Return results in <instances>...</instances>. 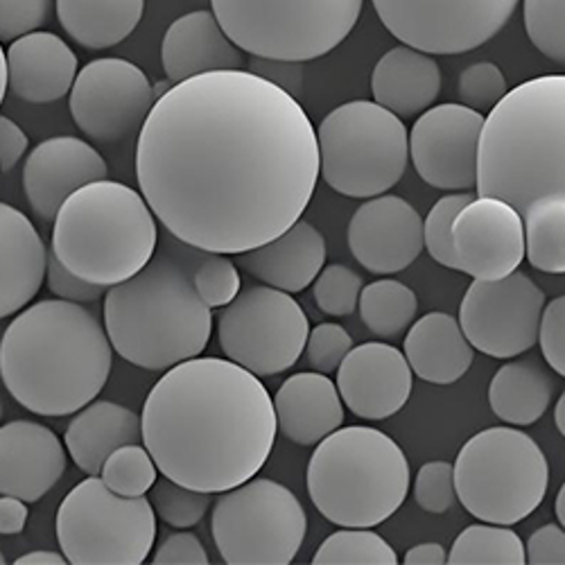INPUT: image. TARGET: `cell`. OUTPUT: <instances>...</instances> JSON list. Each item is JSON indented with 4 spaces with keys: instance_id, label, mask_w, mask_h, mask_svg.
I'll return each instance as SVG.
<instances>
[{
    "instance_id": "cell-34",
    "label": "cell",
    "mask_w": 565,
    "mask_h": 565,
    "mask_svg": "<svg viewBox=\"0 0 565 565\" xmlns=\"http://www.w3.org/2000/svg\"><path fill=\"white\" fill-rule=\"evenodd\" d=\"M523 220L530 265L545 274H565V198L536 200Z\"/></svg>"
},
{
    "instance_id": "cell-42",
    "label": "cell",
    "mask_w": 565,
    "mask_h": 565,
    "mask_svg": "<svg viewBox=\"0 0 565 565\" xmlns=\"http://www.w3.org/2000/svg\"><path fill=\"white\" fill-rule=\"evenodd\" d=\"M193 280H195V288H198L200 297L213 310L226 308L235 297L243 292L241 271L228 258V254L206 252L204 258L195 267Z\"/></svg>"
},
{
    "instance_id": "cell-37",
    "label": "cell",
    "mask_w": 565,
    "mask_h": 565,
    "mask_svg": "<svg viewBox=\"0 0 565 565\" xmlns=\"http://www.w3.org/2000/svg\"><path fill=\"white\" fill-rule=\"evenodd\" d=\"M100 478L105 484L125 498H143L159 480V466L146 444H129L111 452Z\"/></svg>"
},
{
    "instance_id": "cell-58",
    "label": "cell",
    "mask_w": 565,
    "mask_h": 565,
    "mask_svg": "<svg viewBox=\"0 0 565 565\" xmlns=\"http://www.w3.org/2000/svg\"><path fill=\"white\" fill-rule=\"evenodd\" d=\"M554 511H556L558 523L565 527V482H563V487H561V491H558V495H556V502H554Z\"/></svg>"
},
{
    "instance_id": "cell-33",
    "label": "cell",
    "mask_w": 565,
    "mask_h": 565,
    "mask_svg": "<svg viewBox=\"0 0 565 565\" xmlns=\"http://www.w3.org/2000/svg\"><path fill=\"white\" fill-rule=\"evenodd\" d=\"M418 299L412 288L394 278H381L364 286L360 295V317L373 335L396 340L414 323Z\"/></svg>"
},
{
    "instance_id": "cell-19",
    "label": "cell",
    "mask_w": 565,
    "mask_h": 565,
    "mask_svg": "<svg viewBox=\"0 0 565 565\" xmlns=\"http://www.w3.org/2000/svg\"><path fill=\"white\" fill-rule=\"evenodd\" d=\"M426 220L398 195L364 202L349 224V249L371 274L407 269L426 249Z\"/></svg>"
},
{
    "instance_id": "cell-50",
    "label": "cell",
    "mask_w": 565,
    "mask_h": 565,
    "mask_svg": "<svg viewBox=\"0 0 565 565\" xmlns=\"http://www.w3.org/2000/svg\"><path fill=\"white\" fill-rule=\"evenodd\" d=\"M527 563L532 565H565V527L543 525L527 541Z\"/></svg>"
},
{
    "instance_id": "cell-1",
    "label": "cell",
    "mask_w": 565,
    "mask_h": 565,
    "mask_svg": "<svg viewBox=\"0 0 565 565\" xmlns=\"http://www.w3.org/2000/svg\"><path fill=\"white\" fill-rule=\"evenodd\" d=\"M321 174L297 96L235 68L172 84L136 143V181L174 238L238 256L295 226Z\"/></svg>"
},
{
    "instance_id": "cell-44",
    "label": "cell",
    "mask_w": 565,
    "mask_h": 565,
    "mask_svg": "<svg viewBox=\"0 0 565 565\" xmlns=\"http://www.w3.org/2000/svg\"><path fill=\"white\" fill-rule=\"evenodd\" d=\"M414 500L428 513H446L459 500L455 484V463L450 461H428L423 463L416 482H414Z\"/></svg>"
},
{
    "instance_id": "cell-12",
    "label": "cell",
    "mask_w": 565,
    "mask_h": 565,
    "mask_svg": "<svg viewBox=\"0 0 565 565\" xmlns=\"http://www.w3.org/2000/svg\"><path fill=\"white\" fill-rule=\"evenodd\" d=\"M306 532L308 515L299 498L265 478L220 493L211 513L213 541L228 565H288Z\"/></svg>"
},
{
    "instance_id": "cell-4",
    "label": "cell",
    "mask_w": 565,
    "mask_h": 565,
    "mask_svg": "<svg viewBox=\"0 0 565 565\" xmlns=\"http://www.w3.org/2000/svg\"><path fill=\"white\" fill-rule=\"evenodd\" d=\"M204 254L166 231L146 269L107 290L105 326L122 360L168 371L204 353L213 333V308L193 280Z\"/></svg>"
},
{
    "instance_id": "cell-27",
    "label": "cell",
    "mask_w": 565,
    "mask_h": 565,
    "mask_svg": "<svg viewBox=\"0 0 565 565\" xmlns=\"http://www.w3.org/2000/svg\"><path fill=\"white\" fill-rule=\"evenodd\" d=\"M323 235L308 222L299 220L278 238L238 254V265L265 286L282 292H303L310 288L326 265Z\"/></svg>"
},
{
    "instance_id": "cell-20",
    "label": "cell",
    "mask_w": 565,
    "mask_h": 565,
    "mask_svg": "<svg viewBox=\"0 0 565 565\" xmlns=\"http://www.w3.org/2000/svg\"><path fill=\"white\" fill-rule=\"evenodd\" d=\"M109 179L103 154L75 136H55L39 143L23 166V191L43 222H55L64 202L82 185Z\"/></svg>"
},
{
    "instance_id": "cell-46",
    "label": "cell",
    "mask_w": 565,
    "mask_h": 565,
    "mask_svg": "<svg viewBox=\"0 0 565 565\" xmlns=\"http://www.w3.org/2000/svg\"><path fill=\"white\" fill-rule=\"evenodd\" d=\"M53 0H0V39L12 43L49 21Z\"/></svg>"
},
{
    "instance_id": "cell-26",
    "label": "cell",
    "mask_w": 565,
    "mask_h": 565,
    "mask_svg": "<svg viewBox=\"0 0 565 565\" xmlns=\"http://www.w3.org/2000/svg\"><path fill=\"white\" fill-rule=\"evenodd\" d=\"M326 373H295L274 396L278 433L297 446H317L342 428L344 405Z\"/></svg>"
},
{
    "instance_id": "cell-40",
    "label": "cell",
    "mask_w": 565,
    "mask_h": 565,
    "mask_svg": "<svg viewBox=\"0 0 565 565\" xmlns=\"http://www.w3.org/2000/svg\"><path fill=\"white\" fill-rule=\"evenodd\" d=\"M362 290L360 274L347 265H326L312 282L317 308L331 317H351L360 308Z\"/></svg>"
},
{
    "instance_id": "cell-57",
    "label": "cell",
    "mask_w": 565,
    "mask_h": 565,
    "mask_svg": "<svg viewBox=\"0 0 565 565\" xmlns=\"http://www.w3.org/2000/svg\"><path fill=\"white\" fill-rule=\"evenodd\" d=\"M554 423H556L558 433L565 437V390H563V394H561V398H558V403H556V409H554Z\"/></svg>"
},
{
    "instance_id": "cell-2",
    "label": "cell",
    "mask_w": 565,
    "mask_h": 565,
    "mask_svg": "<svg viewBox=\"0 0 565 565\" xmlns=\"http://www.w3.org/2000/svg\"><path fill=\"white\" fill-rule=\"evenodd\" d=\"M140 420L161 476L213 495L256 478L278 433L267 387L228 358H193L168 369Z\"/></svg>"
},
{
    "instance_id": "cell-31",
    "label": "cell",
    "mask_w": 565,
    "mask_h": 565,
    "mask_svg": "<svg viewBox=\"0 0 565 565\" xmlns=\"http://www.w3.org/2000/svg\"><path fill=\"white\" fill-rule=\"evenodd\" d=\"M64 32L88 51L122 43L143 19L146 0H55Z\"/></svg>"
},
{
    "instance_id": "cell-39",
    "label": "cell",
    "mask_w": 565,
    "mask_h": 565,
    "mask_svg": "<svg viewBox=\"0 0 565 565\" xmlns=\"http://www.w3.org/2000/svg\"><path fill=\"white\" fill-rule=\"evenodd\" d=\"M523 14L534 49L565 66V0H523Z\"/></svg>"
},
{
    "instance_id": "cell-45",
    "label": "cell",
    "mask_w": 565,
    "mask_h": 565,
    "mask_svg": "<svg viewBox=\"0 0 565 565\" xmlns=\"http://www.w3.org/2000/svg\"><path fill=\"white\" fill-rule=\"evenodd\" d=\"M353 351V338L340 323H319L310 331L306 344V360L319 373H338L347 355Z\"/></svg>"
},
{
    "instance_id": "cell-21",
    "label": "cell",
    "mask_w": 565,
    "mask_h": 565,
    "mask_svg": "<svg viewBox=\"0 0 565 565\" xmlns=\"http://www.w3.org/2000/svg\"><path fill=\"white\" fill-rule=\"evenodd\" d=\"M412 375L405 351L385 342H366L353 347L338 369V390L355 416L383 420L407 405Z\"/></svg>"
},
{
    "instance_id": "cell-9",
    "label": "cell",
    "mask_w": 565,
    "mask_h": 565,
    "mask_svg": "<svg viewBox=\"0 0 565 565\" xmlns=\"http://www.w3.org/2000/svg\"><path fill=\"white\" fill-rule=\"evenodd\" d=\"M319 166L335 193L371 200L394 188L409 161V131L401 116L371 100H353L317 127Z\"/></svg>"
},
{
    "instance_id": "cell-5",
    "label": "cell",
    "mask_w": 565,
    "mask_h": 565,
    "mask_svg": "<svg viewBox=\"0 0 565 565\" xmlns=\"http://www.w3.org/2000/svg\"><path fill=\"white\" fill-rule=\"evenodd\" d=\"M478 195L500 198L523 215L541 198H565V75L518 84L489 111Z\"/></svg>"
},
{
    "instance_id": "cell-15",
    "label": "cell",
    "mask_w": 565,
    "mask_h": 565,
    "mask_svg": "<svg viewBox=\"0 0 565 565\" xmlns=\"http://www.w3.org/2000/svg\"><path fill=\"white\" fill-rule=\"evenodd\" d=\"M545 295L525 271L498 280L476 278L459 306V323L476 351L509 360L534 349Z\"/></svg>"
},
{
    "instance_id": "cell-48",
    "label": "cell",
    "mask_w": 565,
    "mask_h": 565,
    "mask_svg": "<svg viewBox=\"0 0 565 565\" xmlns=\"http://www.w3.org/2000/svg\"><path fill=\"white\" fill-rule=\"evenodd\" d=\"M539 342L545 362L565 379V295L545 306Z\"/></svg>"
},
{
    "instance_id": "cell-51",
    "label": "cell",
    "mask_w": 565,
    "mask_h": 565,
    "mask_svg": "<svg viewBox=\"0 0 565 565\" xmlns=\"http://www.w3.org/2000/svg\"><path fill=\"white\" fill-rule=\"evenodd\" d=\"M252 71L267 77L269 82L278 84L280 88L290 90L292 96L301 90L303 84V73H301V62H282V60H265V57H254Z\"/></svg>"
},
{
    "instance_id": "cell-6",
    "label": "cell",
    "mask_w": 565,
    "mask_h": 565,
    "mask_svg": "<svg viewBox=\"0 0 565 565\" xmlns=\"http://www.w3.org/2000/svg\"><path fill=\"white\" fill-rule=\"evenodd\" d=\"M159 217L134 188L100 179L73 193L53 222V249L79 278L114 288L159 249Z\"/></svg>"
},
{
    "instance_id": "cell-24",
    "label": "cell",
    "mask_w": 565,
    "mask_h": 565,
    "mask_svg": "<svg viewBox=\"0 0 565 565\" xmlns=\"http://www.w3.org/2000/svg\"><path fill=\"white\" fill-rule=\"evenodd\" d=\"M161 64L172 84L213 71L245 66V51L226 34L213 10L177 19L161 43Z\"/></svg>"
},
{
    "instance_id": "cell-35",
    "label": "cell",
    "mask_w": 565,
    "mask_h": 565,
    "mask_svg": "<svg viewBox=\"0 0 565 565\" xmlns=\"http://www.w3.org/2000/svg\"><path fill=\"white\" fill-rule=\"evenodd\" d=\"M450 565H525L527 547L509 525H470L452 543Z\"/></svg>"
},
{
    "instance_id": "cell-52",
    "label": "cell",
    "mask_w": 565,
    "mask_h": 565,
    "mask_svg": "<svg viewBox=\"0 0 565 565\" xmlns=\"http://www.w3.org/2000/svg\"><path fill=\"white\" fill-rule=\"evenodd\" d=\"M30 140L25 131L10 118L0 120V166L3 172H10L28 152Z\"/></svg>"
},
{
    "instance_id": "cell-38",
    "label": "cell",
    "mask_w": 565,
    "mask_h": 565,
    "mask_svg": "<svg viewBox=\"0 0 565 565\" xmlns=\"http://www.w3.org/2000/svg\"><path fill=\"white\" fill-rule=\"evenodd\" d=\"M150 500L163 523H168L174 530H188L202 523V518L209 513L213 504V493L183 487L163 476L152 487Z\"/></svg>"
},
{
    "instance_id": "cell-16",
    "label": "cell",
    "mask_w": 565,
    "mask_h": 565,
    "mask_svg": "<svg viewBox=\"0 0 565 565\" xmlns=\"http://www.w3.org/2000/svg\"><path fill=\"white\" fill-rule=\"evenodd\" d=\"M157 100L154 84L143 68L105 57L88 62L77 73L68 109L82 134L109 146L140 134Z\"/></svg>"
},
{
    "instance_id": "cell-18",
    "label": "cell",
    "mask_w": 565,
    "mask_h": 565,
    "mask_svg": "<svg viewBox=\"0 0 565 565\" xmlns=\"http://www.w3.org/2000/svg\"><path fill=\"white\" fill-rule=\"evenodd\" d=\"M452 245L459 271L484 280L504 278L527 256L523 213L500 198L478 195L457 215Z\"/></svg>"
},
{
    "instance_id": "cell-25",
    "label": "cell",
    "mask_w": 565,
    "mask_h": 565,
    "mask_svg": "<svg viewBox=\"0 0 565 565\" xmlns=\"http://www.w3.org/2000/svg\"><path fill=\"white\" fill-rule=\"evenodd\" d=\"M49 252L25 213L0 206V317H14L39 295L49 276Z\"/></svg>"
},
{
    "instance_id": "cell-14",
    "label": "cell",
    "mask_w": 565,
    "mask_h": 565,
    "mask_svg": "<svg viewBox=\"0 0 565 565\" xmlns=\"http://www.w3.org/2000/svg\"><path fill=\"white\" fill-rule=\"evenodd\" d=\"M383 25L430 55H461L491 41L521 0H371Z\"/></svg>"
},
{
    "instance_id": "cell-30",
    "label": "cell",
    "mask_w": 565,
    "mask_h": 565,
    "mask_svg": "<svg viewBox=\"0 0 565 565\" xmlns=\"http://www.w3.org/2000/svg\"><path fill=\"white\" fill-rule=\"evenodd\" d=\"M64 444L82 473L100 476L111 452L129 444H143V420L125 405L93 401L71 420Z\"/></svg>"
},
{
    "instance_id": "cell-8",
    "label": "cell",
    "mask_w": 565,
    "mask_h": 565,
    "mask_svg": "<svg viewBox=\"0 0 565 565\" xmlns=\"http://www.w3.org/2000/svg\"><path fill=\"white\" fill-rule=\"evenodd\" d=\"M455 484L470 515L511 527L545 500L550 463L523 430L489 428L461 446L455 459Z\"/></svg>"
},
{
    "instance_id": "cell-56",
    "label": "cell",
    "mask_w": 565,
    "mask_h": 565,
    "mask_svg": "<svg viewBox=\"0 0 565 565\" xmlns=\"http://www.w3.org/2000/svg\"><path fill=\"white\" fill-rule=\"evenodd\" d=\"M10 93V64L8 53L0 51V98H8Z\"/></svg>"
},
{
    "instance_id": "cell-36",
    "label": "cell",
    "mask_w": 565,
    "mask_h": 565,
    "mask_svg": "<svg viewBox=\"0 0 565 565\" xmlns=\"http://www.w3.org/2000/svg\"><path fill=\"white\" fill-rule=\"evenodd\" d=\"M312 563L317 565H396L394 547L371 527H340L328 536Z\"/></svg>"
},
{
    "instance_id": "cell-3",
    "label": "cell",
    "mask_w": 565,
    "mask_h": 565,
    "mask_svg": "<svg viewBox=\"0 0 565 565\" xmlns=\"http://www.w3.org/2000/svg\"><path fill=\"white\" fill-rule=\"evenodd\" d=\"M114 344L107 326L66 299L28 306L8 323L0 373L10 396L39 416H68L105 390Z\"/></svg>"
},
{
    "instance_id": "cell-43",
    "label": "cell",
    "mask_w": 565,
    "mask_h": 565,
    "mask_svg": "<svg viewBox=\"0 0 565 565\" xmlns=\"http://www.w3.org/2000/svg\"><path fill=\"white\" fill-rule=\"evenodd\" d=\"M457 93L461 105L478 111H491L507 96L509 86L500 66L493 62H478L459 75Z\"/></svg>"
},
{
    "instance_id": "cell-17",
    "label": "cell",
    "mask_w": 565,
    "mask_h": 565,
    "mask_svg": "<svg viewBox=\"0 0 565 565\" xmlns=\"http://www.w3.org/2000/svg\"><path fill=\"white\" fill-rule=\"evenodd\" d=\"M484 122L482 111L455 103L423 111L409 131V159L418 177L450 193L478 188Z\"/></svg>"
},
{
    "instance_id": "cell-22",
    "label": "cell",
    "mask_w": 565,
    "mask_h": 565,
    "mask_svg": "<svg viewBox=\"0 0 565 565\" xmlns=\"http://www.w3.org/2000/svg\"><path fill=\"white\" fill-rule=\"evenodd\" d=\"M66 444L34 420H10L0 430V493L39 502L64 476Z\"/></svg>"
},
{
    "instance_id": "cell-54",
    "label": "cell",
    "mask_w": 565,
    "mask_h": 565,
    "mask_svg": "<svg viewBox=\"0 0 565 565\" xmlns=\"http://www.w3.org/2000/svg\"><path fill=\"white\" fill-rule=\"evenodd\" d=\"M405 563L407 565H444L448 563V554L439 543H420L407 550Z\"/></svg>"
},
{
    "instance_id": "cell-10",
    "label": "cell",
    "mask_w": 565,
    "mask_h": 565,
    "mask_svg": "<svg viewBox=\"0 0 565 565\" xmlns=\"http://www.w3.org/2000/svg\"><path fill=\"white\" fill-rule=\"evenodd\" d=\"M364 0H211L226 34L252 57L312 62L353 32Z\"/></svg>"
},
{
    "instance_id": "cell-32",
    "label": "cell",
    "mask_w": 565,
    "mask_h": 565,
    "mask_svg": "<svg viewBox=\"0 0 565 565\" xmlns=\"http://www.w3.org/2000/svg\"><path fill=\"white\" fill-rule=\"evenodd\" d=\"M552 394V375L539 360L525 358L507 362L495 371L489 385V405L500 420L525 428L534 426L547 412Z\"/></svg>"
},
{
    "instance_id": "cell-23",
    "label": "cell",
    "mask_w": 565,
    "mask_h": 565,
    "mask_svg": "<svg viewBox=\"0 0 565 565\" xmlns=\"http://www.w3.org/2000/svg\"><path fill=\"white\" fill-rule=\"evenodd\" d=\"M10 90L23 103L51 105L73 90L79 66L71 45L53 34L34 30L10 43Z\"/></svg>"
},
{
    "instance_id": "cell-53",
    "label": "cell",
    "mask_w": 565,
    "mask_h": 565,
    "mask_svg": "<svg viewBox=\"0 0 565 565\" xmlns=\"http://www.w3.org/2000/svg\"><path fill=\"white\" fill-rule=\"evenodd\" d=\"M28 502L14 495H3L0 500V532L6 536L21 534L28 523Z\"/></svg>"
},
{
    "instance_id": "cell-11",
    "label": "cell",
    "mask_w": 565,
    "mask_h": 565,
    "mask_svg": "<svg viewBox=\"0 0 565 565\" xmlns=\"http://www.w3.org/2000/svg\"><path fill=\"white\" fill-rule=\"evenodd\" d=\"M157 539L150 498H125L88 476L60 504L57 541L73 565H140Z\"/></svg>"
},
{
    "instance_id": "cell-29",
    "label": "cell",
    "mask_w": 565,
    "mask_h": 565,
    "mask_svg": "<svg viewBox=\"0 0 565 565\" xmlns=\"http://www.w3.org/2000/svg\"><path fill=\"white\" fill-rule=\"evenodd\" d=\"M403 351L414 375L433 385L461 381L476 355V347L468 342L459 319L448 312H430L414 321Z\"/></svg>"
},
{
    "instance_id": "cell-55",
    "label": "cell",
    "mask_w": 565,
    "mask_h": 565,
    "mask_svg": "<svg viewBox=\"0 0 565 565\" xmlns=\"http://www.w3.org/2000/svg\"><path fill=\"white\" fill-rule=\"evenodd\" d=\"M17 565H64L68 563L66 554H57L51 550H34L30 554H23L14 561Z\"/></svg>"
},
{
    "instance_id": "cell-47",
    "label": "cell",
    "mask_w": 565,
    "mask_h": 565,
    "mask_svg": "<svg viewBox=\"0 0 565 565\" xmlns=\"http://www.w3.org/2000/svg\"><path fill=\"white\" fill-rule=\"evenodd\" d=\"M45 282H49V290L57 299H66V301H75V303H96L109 290L105 286H96V282H88V280L79 278L77 274H73L57 258L53 247L49 252V276H45Z\"/></svg>"
},
{
    "instance_id": "cell-7",
    "label": "cell",
    "mask_w": 565,
    "mask_h": 565,
    "mask_svg": "<svg viewBox=\"0 0 565 565\" xmlns=\"http://www.w3.org/2000/svg\"><path fill=\"white\" fill-rule=\"evenodd\" d=\"M306 487L328 523L379 527L409 493V461L403 448L381 430L340 428L317 444Z\"/></svg>"
},
{
    "instance_id": "cell-49",
    "label": "cell",
    "mask_w": 565,
    "mask_h": 565,
    "mask_svg": "<svg viewBox=\"0 0 565 565\" xmlns=\"http://www.w3.org/2000/svg\"><path fill=\"white\" fill-rule=\"evenodd\" d=\"M152 563L154 565H206L209 554L195 534L174 532L154 552Z\"/></svg>"
},
{
    "instance_id": "cell-13",
    "label": "cell",
    "mask_w": 565,
    "mask_h": 565,
    "mask_svg": "<svg viewBox=\"0 0 565 565\" xmlns=\"http://www.w3.org/2000/svg\"><path fill=\"white\" fill-rule=\"evenodd\" d=\"M310 321L303 308L271 286L243 290L217 319V340L224 358L256 373L258 379L292 369L306 351Z\"/></svg>"
},
{
    "instance_id": "cell-28",
    "label": "cell",
    "mask_w": 565,
    "mask_h": 565,
    "mask_svg": "<svg viewBox=\"0 0 565 565\" xmlns=\"http://www.w3.org/2000/svg\"><path fill=\"white\" fill-rule=\"evenodd\" d=\"M373 100L401 118L428 111L441 93V68L430 53L396 45L371 73Z\"/></svg>"
},
{
    "instance_id": "cell-41",
    "label": "cell",
    "mask_w": 565,
    "mask_h": 565,
    "mask_svg": "<svg viewBox=\"0 0 565 565\" xmlns=\"http://www.w3.org/2000/svg\"><path fill=\"white\" fill-rule=\"evenodd\" d=\"M476 198L470 195L468 191L461 193H450L446 198H441L428 213L426 217V249L433 256V260H437L439 265L448 267V269H457L459 271V263H457V254H455V245H452V226L457 215L473 202Z\"/></svg>"
}]
</instances>
